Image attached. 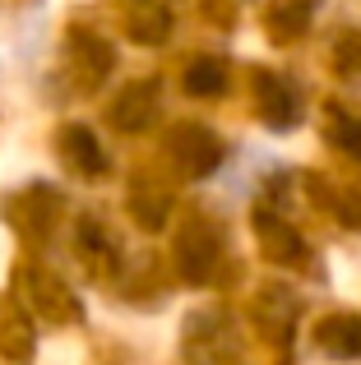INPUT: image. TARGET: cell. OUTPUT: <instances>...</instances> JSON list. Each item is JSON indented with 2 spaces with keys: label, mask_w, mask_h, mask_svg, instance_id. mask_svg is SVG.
Segmentation results:
<instances>
[{
  "label": "cell",
  "mask_w": 361,
  "mask_h": 365,
  "mask_svg": "<svg viewBox=\"0 0 361 365\" xmlns=\"http://www.w3.org/2000/svg\"><path fill=\"white\" fill-rule=\"evenodd\" d=\"M65 158H70L74 167H83V171H102V153H98V143H93L88 130L65 134Z\"/></svg>",
  "instance_id": "obj_1"
},
{
  "label": "cell",
  "mask_w": 361,
  "mask_h": 365,
  "mask_svg": "<svg viewBox=\"0 0 361 365\" xmlns=\"http://www.w3.org/2000/svg\"><path fill=\"white\" fill-rule=\"evenodd\" d=\"M218 83H223V74H218L213 70V65H208V70H195V74H190V88H218Z\"/></svg>",
  "instance_id": "obj_2"
}]
</instances>
